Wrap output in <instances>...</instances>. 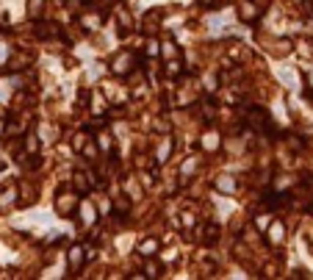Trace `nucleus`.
<instances>
[{
	"mask_svg": "<svg viewBox=\"0 0 313 280\" xmlns=\"http://www.w3.org/2000/svg\"><path fill=\"white\" fill-rule=\"evenodd\" d=\"M252 3H258V6H266V0H252Z\"/></svg>",
	"mask_w": 313,
	"mask_h": 280,
	"instance_id": "obj_22",
	"label": "nucleus"
},
{
	"mask_svg": "<svg viewBox=\"0 0 313 280\" xmlns=\"http://www.w3.org/2000/svg\"><path fill=\"white\" fill-rule=\"evenodd\" d=\"M72 145H75V147H78V150H81V147L86 145V133H78V136H75V139H72Z\"/></svg>",
	"mask_w": 313,
	"mask_h": 280,
	"instance_id": "obj_20",
	"label": "nucleus"
},
{
	"mask_svg": "<svg viewBox=\"0 0 313 280\" xmlns=\"http://www.w3.org/2000/svg\"><path fill=\"white\" fill-rule=\"evenodd\" d=\"M6 130H9V125H6L3 120H0V139H3V136H6Z\"/></svg>",
	"mask_w": 313,
	"mask_h": 280,
	"instance_id": "obj_21",
	"label": "nucleus"
},
{
	"mask_svg": "<svg viewBox=\"0 0 313 280\" xmlns=\"http://www.w3.org/2000/svg\"><path fill=\"white\" fill-rule=\"evenodd\" d=\"M158 275H164V266L152 264V261H144V277H158Z\"/></svg>",
	"mask_w": 313,
	"mask_h": 280,
	"instance_id": "obj_12",
	"label": "nucleus"
},
{
	"mask_svg": "<svg viewBox=\"0 0 313 280\" xmlns=\"http://www.w3.org/2000/svg\"><path fill=\"white\" fill-rule=\"evenodd\" d=\"M147 56H158V39H147Z\"/></svg>",
	"mask_w": 313,
	"mask_h": 280,
	"instance_id": "obj_18",
	"label": "nucleus"
},
{
	"mask_svg": "<svg viewBox=\"0 0 313 280\" xmlns=\"http://www.w3.org/2000/svg\"><path fill=\"white\" fill-rule=\"evenodd\" d=\"M67 258H69V269H72V272H78L81 269V266H84L86 264V247H84V244H72V247H69V255H67Z\"/></svg>",
	"mask_w": 313,
	"mask_h": 280,
	"instance_id": "obj_5",
	"label": "nucleus"
},
{
	"mask_svg": "<svg viewBox=\"0 0 313 280\" xmlns=\"http://www.w3.org/2000/svg\"><path fill=\"white\" fill-rule=\"evenodd\" d=\"M266 233V239L271 244H283V239H286V228H283V222H269V228L263 230Z\"/></svg>",
	"mask_w": 313,
	"mask_h": 280,
	"instance_id": "obj_6",
	"label": "nucleus"
},
{
	"mask_svg": "<svg viewBox=\"0 0 313 280\" xmlns=\"http://www.w3.org/2000/svg\"><path fill=\"white\" fill-rule=\"evenodd\" d=\"M81 25H84L86 31H97V28L103 25V17L100 14H84L81 17Z\"/></svg>",
	"mask_w": 313,
	"mask_h": 280,
	"instance_id": "obj_10",
	"label": "nucleus"
},
{
	"mask_svg": "<svg viewBox=\"0 0 313 280\" xmlns=\"http://www.w3.org/2000/svg\"><path fill=\"white\" fill-rule=\"evenodd\" d=\"M56 211L61 214V217H69L72 211H78V197H75L72 192H69V194L61 192V194L56 197Z\"/></svg>",
	"mask_w": 313,
	"mask_h": 280,
	"instance_id": "obj_2",
	"label": "nucleus"
},
{
	"mask_svg": "<svg viewBox=\"0 0 313 280\" xmlns=\"http://www.w3.org/2000/svg\"><path fill=\"white\" fill-rule=\"evenodd\" d=\"M158 250H161V241L158 239H144L139 247H136V253L144 255V258H152V255H158Z\"/></svg>",
	"mask_w": 313,
	"mask_h": 280,
	"instance_id": "obj_7",
	"label": "nucleus"
},
{
	"mask_svg": "<svg viewBox=\"0 0 313 280\" xmlns=\"http://www.w3.org/2000/svg\"><path fill=\"white\" fill-rule=\"evenodd\" d=\"M216 189L224 192V194H236L239 183H236V178H230V175H219V178H216Z\"/></svg>",
	"mask_w": 313,
	"mask_h": 280,
	"instance_id": "obj_9",
	"label": "nucleus"
},
{
	"mask_svg": "<svg viewBox=\"0 0 313 280\" xmlns=\"http://www.w3.org/2000/svg\"><path fill=\"white\" fill-rule=\"evenodd\" d=\"M236 11H239V20L241 22H258V17H261V6L252 3V0H239Z\"/></svg>",
	"mask_w": 313,
	"mask_h": 280,
	"instance_id": "obj_1",
	"label": "nucleus"
},
{
	"mask_svg": "<svg viewBox=\"0 0 313 280\" xmlns=\"http://www.w3.org/2000/svg\"><path fill=\"white\" fill-rule=\"evenodd\" d=\"M133 69V56L131 53H122V56H116L114 61H111V73L114 75H128Z\"/></svg>",
	"mask_w": 313,
	"mask_h": 280,
	"instance_id": "obj_4",
	"label": "nucleus"
},
{
	"mask_svg": "<svg viewBox=\"0 0 313 280\" xmlns=\"http://www.w3.org/2000/svg\"><path fill=\"white\" fill-rule=\"evenodd\" d=\"M269 222H271L269 214H258V217H255V228H258V230H266V228H269Z\"/></svg>",
	"mask_w": 313,
	"mask_h": 280,
	"instance_id": "obj_16",
	"label": "nucleus"
},
{
	"mask_svg": "<svg viewBox=\"0 0 313 280\" xmlns=\"http://www.w3.org/2000/svg\"><path fill=\"white\" fill-rule=\"evenodd\" d=\"M42 3H45V0H31V3H28V11H31V17H33V20H39V11H42Z\"/></svg>",
	"mask_w": 313,
	"mask_h": 280,
	"instance_id": "obj_17",
	"label": "nucleus"
},
{
	"mask_svg": "<svg viewBox=\"0 0 313 280\" xmlns=\"http://www.w3.org/2000/svg\"><path fill=\"white\" fill-rule=\"evenodd\" d=\"M75 189H78L81 194H86L89 192V183H92V172H89V178H86V172H75Z\"/></svg>",
	"mask_w": 313,
	"mask_h": 280,
	"instance_id": "obj_11",
	"label": "nucleus"
},
{
	"mask_svg": "<svg viewBox=\"0 0 313 280\" xmlns=\"http://www.w3.org/2000/svg\"><path fill=\"white\" fill-rule=\"evenodd\" d=\"M197 164H200V158H188L186 164H183V178H191L194 169H197Z\"/></svg>",
	"mask_w": 313,
	"mask_h": 280,
	"instance_id": "obj_14",
	"label": "nucleus"
},
{
	"mask_svg": "<svg viewBox=\"0 0 313 280\" xmlns=\"http://www.w3.org/2000/svg\"><path fill=\"white\" fill-rule=\"evenodd\" d=\"M25 145H28V156H36V153H39V139H36V136H33V133H28L25 136Z\"/></svg>",
	"mask_w": 313,
	"mask_h": 280,
	"instance_id": "obj_13",
	"label": "nucleus"
},
{
	"mask_svg": "<svg viewBox=\"0 0 313 280\" xmlns=\"http://www.w3.org/2000/svg\"><path fill=\"white\" fill-rule=\"evenodd\" d=\"M105 3H116V0H105Z\"/></svg>",
	"mask_w": 313,
	"mask_h": 280,
	"instance_id": "obj_23",
	"label": "nucleus"
},
{
	"mask_svg": "<svg viewBox=\"0 0 313 280\" xmlns=\"http://www.w3.org/2000/svg\"><path fill=\"white\" fill-rule=\"evenodd\" d=\"M216 236H219V228L208 225V228H205V244H216Z\"/></svg>",
	"mask_w": 313,
	"mask_h": 280,
	"instance_id": "obj_15",
	"label": "nucleus"
},
{
	"mask_svg": "<svg viewBox=\"0 0 313 280\" xmlns=\"http://www.w3.org/2000/svg\"><path fill=\"white\" fill-rule=\"evenodd\" d=\"M158 53H164V58H167V61H175V58H178L180 56V50H178V45H175V42L172 39H164L161 42V45H158Z\"/></svg>",
	"mask_w": 313,
	"mask_h": 280,
	"instance_id": "obj_8",
	"label": "nucleus"
},
{
	"mask_svg": "<svg viewBox=\"0 0 313 280\" xmlns=\"http://www.w3.org/2000/svg\"><path fill=\"white\" fill-rule=\"evenodd\" d=\"M78 211H81V222H84L86 228L97 225V208H94L92 200H81V202H78Z\"/></svg>",
	"mask_w": 313,
	"mask_h": 280,
	"instance_id": "obj_3",
	"label": "nucleus"
},
{
	"mask_svg": "<svg viewBox=\"0 0 313 280\" xmlns=\"http://www.w3.org/2000/svg\"><path fill=\"white\" fill-rule=\"evenodd\" d=\"M180 222H183V228H194V214H183Z\"/></svg>",
	"mask_w": 313,
	"mask_h": 280,
	"instance_id": "obj_19",
	"label": "nucleus"
}]
</instances>
